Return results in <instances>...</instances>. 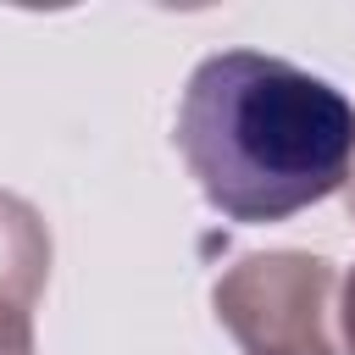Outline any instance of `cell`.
Wrapping results in <instances>:
<instances>
[{
  "mask_svg": "<svg viewBox=\"0 0 355 355\" xmlns=\"http://www.w3.org/2000/svg\"><path fill=\"white\" fill-rule=\"evenodd\" d=\"M349 211H355V166H349Z\"/></svg>",
  "mask_w": 355,
  "mask_h": 355,
  "instance_id": "277c9868",
  "label": "cell"
},
{
  "mask_svg": "<svg viewBox=\"0 0 355 355\" xmlns=\"http://www.w3.org/2000/svg\"><path fill=\"white\" fill-rule=\"evenodd\" d=\"M333 288L322 255H250L216 283V316L250 355H344Z\"/></svg>",
  "mask_w": 355,
  "mask_h": 355,
  "instance_id": "7a4b0ae2",
  "label": "cell"
},
{
  "mask_svg": "<svg viewBox=\"0 0 355 355\" xmlns=\"http://www.w3.org/2000/svg\"><path fill=\"white\" fill-rule=\"evenodd\" d=\"M172 144L216 216L288 222L349 183L355 105L283 55L216 50L178 100Z\"/></svg>",
  "mask_w": 355,
  "mask_h": 355,
  "instance_id": "6da1fadb",
  "label": "cell"
},
{
  "mask_svg": "<svg viewBox=\"0 0 355 355\" xmlns=\"http://www.w3.org/2000/svg\"><path fill=\"white\" fill-rule=\"evenodd\" d=\"M0 355H33V327H0Z\"/></svg>",
  "mask_w": 355,
  "mask_h": 355,
  "instance_id": "3957f363",
  "label": "cell"
}]
</instances>
